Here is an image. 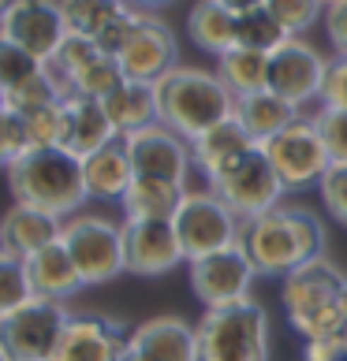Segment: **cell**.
Returning a JSON list of instances; mask_svg holds the SVG:
<instances>
[{
	"instance_id": "obj_14",
	"label": "cell",
	"mask_w": 347,
	"mask_h": 361,
	"mask_svg": "<svg viewBox=\"0 0 347 361\" xmlns=\"http://www.w3.org/2000/svg\"><path fill=\"white\" fill-rule=\"evenodd\" d=\"M119 68H124L127 78L135 82H161L168 71L180 68V42L176 30L153 11H142L139 26L131 34V42L119 52Z\"/></svg>"
},
{
	"instance_id": "obj_38",
	"label": "cell",
	"mask_w": 347,
	"mask_h": 361,
	"mask_svg": "<svg viewBox=\"0 0 347 361\" xmlns=\"http://www.w3.org/2000/svg\"><path fill=\"white\" fill-rule=\"evenodd\" d=\"M317 135H322L325 149L332 157V164H347V112L343 109H317L314 112Z\"/></svg>"
},
{
	"instance_id": "obj_16",
	"label": "cell",
	"mask_w": 347,
	"mask_h": 361,
	"mask_svg": "<svg viewBox=\"0 0 347 361\" xmlns=\"http://www.w3.org/2000/svg\"><path fill=\"white\" fill-rule=\"evenodd\" d=\"M124 261L131 276H168L187 264L172 220H124Z\"/></svg>"
},
{
	"instance_id": "obj_17",
	"label": "cell",
	"mask_w": 347,
	"mask_h": 361,
	"mask_svg": "<svg viewBox=\"0 0 347 361\" xmlns=\"http://www.w3.org/2000/svg\"><path fill=\"white\" fill-rule=\"evenodd\" d=\"M131 331L105 313H71L52 361H119Z\"/></svg>"
},
{
	"instance_id": "obj_40",
	"label": "cell",
	"mask_w": 347,
	"mask_h": 361,
	"mask_svg": "<svg viewBox=\"0 0 347 361\" xmlns=\"http://www.w3.org/2000/svg\"><path fill=\"white\" fill-rule=\"evenodd\" d=\"M139 16H142L139 8L119 11V16H116L109 26H105V30H101L98 37H93V42H98V49H101V52H109V56H119V52H124V45L131 42V34H135Z\"/></svg>"
},
{
	"instance_id": "obj_5",
	"label": "cell",
	"mask_w": 347,
	"mask_h": 361,
	"mask_svg": "<svg viewBox=\"0 0 347 361\" xmlns=\"http://www.w3.org/2000/svg\"><path fill=\"white\" fill-rule=\"evenodd\" d=\"M198 361H273L269 313L254 298L206 310L198 320Z\"/></svg>"
},
{
	"instance_id": "obj_26",
	"label": "cell",
	"mask_w": 347,
	"mask_h": 361,
	"mask_svg": "<svg viewBox=\"0 0 347 361\" xmlns=\"http://www.w3.org/2000/svg\"><path fill=\"white\" fill-rule=\"evenodd\" d=\"M187 186L180 183H165V179H135L127 186L124 202V220H172L183 202Z\"/></svg>"
},
{
	"instance_id": "obj_8",
	"label": "cell",
	"mask_w": 347,
	"mask_h": 361,
	"mask_svg": "<svg viewBox=\"0 0 347 361\" xmlns=\"http://www.w3.org/2000/svg\"><path fill=\"white\" fill-rule=\"evenodd\" d=\"M71 320L68 302L30 298L0 320V346L11 361H52Z\"/></svg>"
},
{
	"instance_id": "obj_6",
	"label": "cell",
	"mask_w": 347,
	"mask_h": 361,
	"mask_svg": "<svg viewBox=\"0 0 347 361\" xmlns=\"http://www.w3.org/2000/svg\"><path fill=\"white\" fill-rule=\"evenodd\" d=\"M60 243L68 246L71 261L86 287H105L116 276L127 272L124 261V224L101 212H75L71 220H64Z\"/></svg>"
},
{
	"instance_id": "obj_10",
	"label": "cell",
	"mask_w": 347,
	"mask_h": 361,
	"mask_svg": "<svg viewBox=\"0 0 347 361\" xmlns=\"http://www.w3.org/2000/svg\"><path fill=\"white\" fill-rule=\"evenodd\" d=\"M269 164L276 168L284 190H306V186H317L325 179V171L332 168V157L325 149L322 135H317V123L314 116H302L295 119L291 127H284L276 138L261 142Z\"/></svg>"
},
{
	"instance_id": "obj_1",
	"label": "cell",
	"mask_w": 347,
	"mask_h": 361,
	"mask_svg": "<svg viewBox=\"0 0 347 361\" xmlns=\"http://www.w3.org/2000/svg\"><path fill=\"white\" fill-rule=\"evenodd\" d=\"M258 276H280L295 272L299 264L325 257L329 231L314 209L302 205H276L261 216L243 224V238Z\"/></svg>"
},
{
	"instance_id": "obj_36",
	"label": "cell",
	"mask_w": 347,
	"mask_h": 361,
	"mask_svg": "<svg viewBox=\"0 0 347 361\" xmlns=\"http://www.w3.org/2000/svg\"><path fill=\"white\" fill-rule=\"evenodd\" d=\"M30 298H34V290H30V279H26L23 257H16V253L0 257V320L8 313H16Z\"/></svg>"
},
{
	"instance_id": "obj_45",
	"label": "cell",
	"mask_w": 347,
	"mask_h": 361,
	"mask_svg": "<svg viewBox=\"0 0 347 361\" xmlns=\"http://www.w3.org/2000/svg\"><path fill=\"white\" fill-rule=\"evenodd\" d=\"M131 8H139V11H153L157 16V8H168V4H176V0H127Z\"/></svg>"
},
{
	"instance_id": "obj_50",
	"label": "cell",
	"mask_w": 347,
	"mask_h": 361,
	"mask_svg": "<svg viewBox=\"0 0 347 361\" xmlns=\"http://www.w3.org/2000/svg\"><path fill=\"white\" fill-rule=\"evenodd\" d=\"M0 361H11V357H8V354H4V346H0Z\"/></svg>"
},
{
	"instance_id": "obj_35",
	"label": "cell",
	"mask_w": 347,
	"mask_h": 361,
	"mask_svg": "<svg viewBox=\"0 0 347 361\" xmlns=\"http://www.w3.org/2000/svg\"><path fill=\"white\" fill-rule=\"evenodd\" d=\"M23 119H26V130H30V149H49V145L64 149V135H68V109H64V101H52Z\"/></svg>"
},
{
	"instance_id": "obj_32",
	"label": "cell",
	"mask_w": 347,
	"mask_h": 361,
	"mask_svg": "<svg viewBox=\"0 0 347 361\" xmlns=\"http://www.w3.org/2000/svg\"><path fill=\"white\" fill-rule=\"evenodd\" d=\"M52 101H64V90H60L57 78H52L49 68H45L42 75H34V78H26V82H19V86L4 90V109H8V112H19V116H30V112L45 109V104H52Z\"/></svg>"
},
{
	"instance_id": "obj_43",
	"label": "cell",
	"mask_w": 347,
	"mask_h": 361,
	"mask_svg": "<svg viewBox=\"0 0 347 361\" xmlns=\"http://www.w3.org/2000/svg\"><path fill=\"white\" fill-rule=\"evenodd\" d=\"M16 153H11V127H8V109L0 104V168H8Z\"/></svg>"
},
{
	"instance_id": "obj_3",
	"label": "cell",
	"mask_w": 347,
	"mask_h": 361,
	"mask_svg": "<svg viewBox=\"0 0 347 361\" xmlns=\"http://www.w3.org/2000/svg\"><path fill=\"white\" fill-rule=\"evenodd\" d=\"M153 90H157L161 123L172 127L187 142L235 116V93L220 82L217 71L180 63V68L168 71L161 82H153Z\"/></svg>"
},
{
	"instance_id": "obj_30",
	"label": "cell",
	"mask_w": 347,
	"mask_h": 361,
	"mask_svg": "<svg viewBox=\"0 0 347 361\" xmlns=\"http://www.w3.org/2000/svg\"><path fill=\"white\" fill-rule=\"evenodd\" d=\"M124 68H119V60L109 56V52H98L86 68H78L71 75V82H68V97L75 93V97H93V101H105L109 93L124 82Z\"/></svg>"
},
{
	"instance_id": "obj_34",
	"label": "cell",
	"mask_w": 347,
	"mask_h": 361,
	"mask_svg": "<svg viewBox=\"0 0 347 361\" xmlns=\"http://www.w3.org/2000/svg\"><path fill=\"white\" fill-rule=\"evenodd\" d=\"M98 42L93 37H78V34H68L64 37V45L57 49V56H52L45 68L52 71V78L60 82V90H64V97H68V82H71V75L78 71V68H86V63L98 56Z\"/></svg>"
},
{
	"instance_id": "obj_29",
	"label": "cell",
	"mask_w": 347,
	"mask_h": 361,
	"mask_svg": "<svg viewBox=\"0 0 347 361\" xmlns=\"http://www.w3.org/2000/svg\"><path fill=\"white\" fill-rule=\"evenodd\" d=\"M127 0H60V16L68 34L78 37H98L119 11H127Z\"/></svg>"
},
{
	"instance_id": "obj_46",
	"label": "cell",
	"mask_w": 347,
	"mask_h": 361,
	"mask_svg": "<svg viewBox=\"0 0 347 361\" xmlns=\"http://www.w3.org/2000/svg\"><path fill=\"white\" fill-rule=\"evenodd\" d=\"M119 361H142V357H139V354H135V350H131V346H127V350L119 354Z\"/></svg>"
},
{
	"instance_id": "obj_23",
	"label": "cell",
	"mask_w": 347,
	"mask_h": 361,
	"mask_svg": "<svg viewBox=\"0 0 347 361\" xmlns=\"http://www.w3.org/2000/svg\"><path fill=\"white\" fill-rule=\"evenodd\" d=\"M0 231H4V243H8V253L16 257H30V253L45 250L49 243H57L64 235V220L52 216V212H42L34 205H11L4 216H0Z\"/></svg>"
},
{
	"instance_id": "obj_24",
	"label": "cell",
	"mask_w": 347,
	"mask_h": 361,
	"mask_svg": "<svg viewBox=\"0 0 347 361\" xmlns=\"http://www.w3.org/2000/svg\"><path fill=\"white\" fill-rule=\"evenodd\" d=\"M101 104H105V112H109L119 138H131V135H139V130H146V127L161 123V109H157L153 82L124 78V82H119Z\"/></svg>"
},
{
	"instance_id": "obj_42",
	"label": "cell",
	"mask_w": 347,
	"mask_h": 361,
	"mask_svg": "<svg viewBox=\"0 0 347 361\" xmlns=\"http://www.w3.org/2000/svg\"><path fill=\"white\" fill-rule=\"evenodd\" d=\"M322 26H325L329 45L336 49V56H347V0H336V4L325 8Z\"/></svg>"
},
{
	"instance_id": "obj_31",
	"label": "cell",
	"mask_w": 347,
	"mask_h": 361,
	"mask_svg": "<svg viewBox=\"0 0 347 361\" xmlns=\"http://www.w3.org/2000/svg\"><path fill=\"white\" fill-rule=\"evenodd\" d=\"M288 37H291V34H288L265 8H254V11H247V16L235 19V45H243V49L273 52V49L284 45Z\"/></svg>"
},
{
	"instance_id": "obj_2",
	"label": "cell",
	"mask_w": 347,
	"mask_h": 361,
	"mask_svg": "<svg viewBox=\"0 0 347 361\" xmlns=\"http://www.w3.org/2000/svg\"><path fill=\"white\" fill-rule=\"evenodd\" d=\"M4 176H8V190L19 205H34L60 220H71L90 202L83 183V160L60 149V145L19 153L4 168Z\"/></svg>"
},
{
	"instance_id": "obj_19",
	"label": "cell",
	"mask_w": 347,
	"mask_h": 361,
	"mask_svg": "<svg viewBox=\"0 0 347 361\" xmlns=\"http://www.w3.org/2000/svg\"><path fill=\"white\" fill-rule=\"evenodd\" d=\"M23 264H26V279H30L34 298L68 302V298H75V294L86 287L83 276H78V269H75V261H71V253H68V246H64L60 238L49 243L45 250L30 253Z\"/></svg>"
},
{
	"instance_id": "obj_22",
	"label": "cell",
	"mask_w": 347,
	"mask_h": 361,
	"mask_svg": "<svg viewBox=\"0 0 347 361\" xmlns=\"http://www.w3.org/2000/svg\"><path fill=\"white\" fill-rule=\"evenodd\" d=\"M64 109H68V135H64V149L75 153L78 160L90 157V153H98L101 145H109V142L119 138L101 101L75 97V93H71V97H64Z\"/></svg>"
},
{
	"instance_id": "obj_9",
	"label": "cell",
	"mask_w": 347,
	"mask_h": 361,
	"mask_svg": "<svg viewBox=\"0 0 347 361\" xmlns=\"http://www.w3.org/2000/svg\"><path fill=\"white\" fill-rule=\"evenodd\" d=\"M206 186L217 190L224 197V205H228L243 224L261 216V212H269V209H276V205H284V194H288L261 145L243 153L228 171H220V176L213 183H206Z\"/></svg>"
},
{
	"instance_id": "obj_21",
	"label": "cell",
	"mask_w": 347,
	"mask_h": 361,
	"mask_svg": "<svg viewBox=\"0 0 347 361\" xmlns=\"http://www.w3.org/2000/svg\"><path fill=\"white\" fill-rule=\"evenodd\" d=\"M83 183L90 202H124L127 186L135 183V168L127 157V142L116 138L98 153L83 157Z\"/></svg>"
},
{
	"instance_id": "obj_52",
	"label": "cell",
	"mask_w": 347,
	"mask_h": 361,
	"mask_svg": "<svg viewBox=\"0 0 347 361\" xmlns=\"http://www.w3.org/2000/svg\"><path fill=\"white\" fill-rule=\"evenodd\" d=\"M329 4H336V0H325V8H329Z\"/></svg>"
},
{
	"instance_id": "obj_47",
	"label": "cell",
	"mask_w": 347,
	"mask_h": 361,
	"mask_svg": "<svg viewBox=\"0 0 347 361\" xmlns=\"http://www.w3.org/2000/svg\"><path fill=\"white\" fill-rule=\"evenodd\" d=\"M11 4H16V0H0V19L8 16V8H11Z\"/></svg>"
},
{
	"instance_id": "obj_11",
	"label": "cell",
	"mask_w": 347,
	"mask_h": 361,
	"mask_svg": "<svg viewBox=\"0 0 347 361\" xmlns=\"http://www.w3.org/2000/svg\"><path fill=\"white\" fill-rule=\"evenodd\" d=\"M191 276V290L206 310H228V305L250 302V287L258 279V269L250 261V253L243 243H235L228 250H217L209 257H198L187 264Z\"/></svg>"
},
{
	"instance_id": "obj_4",
	"label": "cell",
	"mask_w": 347,
	"mask_h": 361,
	"mask_svg": "<svg viewBox=\"0 0 347 361\" xmlns=\"http://www.w3.org/2000/svg\"><path fill=\"white\" fill-rule=\"evenodd\" d=\"M347 276L329 257L306 261L280 283V305H284L288 324L306 339H325L340 331V294Z\"/></svg>"
},
{
	"instance_id": "obj_7",
	"label": "cell",
	"mask_w": 347,
	"mask_h": 361,
	"mask_svg": "<svg viewBox=\"0 0 347 361\" xmlns=\"http://www.w3.org/2000/svg\"><path fill=\"white\" fill-rule=\"evenodd\" d=\"M172 227H176V238L183 246L187 264L198 257H209L217 250H228L243 238V220L224 205V197L209 186H187L183 202L172 216Z\"/></svg>"
},
{
	"instance_id": "obj_25",
	"label": "cell",
	"mask_w": 347,
	"mask_h": 361,
	"mask_svg": "<svg viewBox=\"0 0 347 361\" xmlns=\"http://www.w3.org/2000/svg\"><path fill=\"white\" fill-rule=\"evenodd\" d=\"M235 119L261 145V142L276 138L284 127H291L295 119H302V109H295L284 97H276L273 90H258V93H247V97H235Z\"/></svg>"
},
{
	"instance_id": "obj_20",
	"label": "cell",
	"mask_w": 347,
	"mask_h": 361,
	"mask_svg": "<svg viewBox=\"0 0 347 361\" xmlns=\"http://www.w3.org/2000/svg\"><path fill=\"white\" fill-rule=\"evenodd\" d=\"M254 138L247 135V127L239 123V119H224V123L202 130L198 138H191V157H194V168L206 176V183H213L220 176V171H228L232 164L243 153L254 149Z\"/></svg>"
},
{
	"instance_id": "obj_41",
	"label": "cell",
	"mask_w": 347,
	"mask_h": 361,
	"mask_svg": "<svg viewBox=\"0 0 347 361\" xmlns=\"http://www.w3.org/2000/svg\"><path fill=\"white\" fill-rule=\"evenodd\" d=\"M322 104L325 109H343L347 112V56H332L322 86Z\"/></svg>"
},
{
	"instance_id": "obj_18",
	"label": "cell",
	"mask_w": 347,
	"mask_h": 361,
	"mask_svg": "<svg viewBox=\"0 0 347 361\" xmlns=\"http://www.w3.org/2000/svg\"><path fill=\"white\" fill-rule=\"evenodd\" d=\"M127 346L142 361H198V324L183 317H150L131 328Z\"/></svg>"
},
{
	"instance_id": "obj_51",
	"label": "cell",
	"mask_w": 347,
	"mask_h": 361,
	"mask_svg": "<svg viewBox=\"0 0 347 361\" xmlns=\"http://www.w3.org/2000/svg\"><path fill=\"white\" fill-rule=\"evenodd\" d=\"M0 104H4V86H0Z\"/></svg>"
},
{
	"instance_id": "obj_37",
	"label": "cell",
	"mask_w": 347,
	"mask_h": 361,
	"mask_svg": "<svg viewBox=\"0 0 347 361\" xmlns=\"http://www.w3.org/2000/svg\"><path fill=\"white\" fill-rule=\"evenodd\" d=\"M45 71V63L30 56L23 45H16L11 37L0 34V86L11 90V86H19L26 82V78H34V75H42Z\"/></svg>"
},
{
	"instance_id": "obj_44",
	"label": "cell",
	"mask_w": 347,
	"mask_h": 361,
	"mask_svg": "<svg viewBox=\"0 0 347 361\" xmlns=\"http://www.w3.org/2000/svg\"><path fill=\"white\" fill-rule=\"evenodd\" d=\"M220 8H228L232 16H247V11H254V8H261L265 0H217Z\"/></svg>"
},
{
	"instance_id": "obj_33",
	"label": "cell",
	"mask_w": 347,
	"mask_h": 361,
	"mask_svg": "<svg viewBox=\"0 0 347 361\" xmlns=\"http://www.w3.org/2000/svg\"><path fill=\"white\" fill-rule=\"evenodd\" d=\"M261 8L269 11L291 37H302L310 26H317L325 19V0H265Z\"/></svg>"
},
{
	"instance_id": "obj_39",
	"label": "cell",
	"mask_w": 347,
	"mask_h": 361,
	"mask_svg": "<svg viewBox=\"0 0 347 361\" xmlns=\"http://www.w3.org/2000/svg\"><path fill=\"white\" fill-rule=\"evenodd\" d=\"M317 194H322V205L340 227H347V164H332L325 171V179L317 183Z\"/></svg>"
},
{
	"instance_id": "obj_13",
	"label": "cell",
	"mask_w": 347,
	"mask_h": 361,
	"mask_svg": "<svg viewBox=\"0 0 347 361\" xmlns=\"http://www.w3.org/2000/svg\"><path fill=\"white\" fill-rule=\"evenodd\" d=\"M124 142H127V157H131V168H135V179H165V183L187 186V179L194 171L191 142L180 138L172 127L153 123V127H146Z\"/></svg>"
},
{
	"instance_id": "obj_28",
	"label": "cell",
	"mask_w": 347,
	"mask_h": 361,
	"mask_svg": "<svg viewBox=\"0 0 347 361\" xmlns=\"http://www.w3.org/2000/svg\"><path fill=\"white\" fill-rule=\"evenodd\" d=\"M217 75L235 97L258 93V90L269 86V52H254V49L235 45V49L224 52V56H217Z\"/></svg>"
},
{
	"instance_id": "obj_49",
	"label": "cell",
	"mask_w": 347,
	"mask_h": 361,
	"mask_svg": "<svg viewBox=\"0 0 347 361\" xmlns=\"http://www.w3.org/2000/svg\"><path fill=\"white\" fill-rule=\"evenodd\" d=\"M332 361H347V350H343V354H336V357H332Z\"/></svg>"
},
{
	"instance_id": "obj_12",
	"label": "cell",
	"mask_w": 347,
	"mask_h": 361,
	"mask_svg": "<svg viewBox=\"0 0 347 361\" xmlns=\"http://www.w3.org/2000/svg\"><path fill=\"white\" fill-rule=\"evenodd\" d=\"M329 60L306 37H288L280 49L269 52V86L276 97L291 101L295 109H306L310 101H322Z\"/></svg>"
},
{
	"instance_id": "obj_27",
	"label": "cell",
	"mask_w": 347,
	"mask_h": 361,
	"mask_svg": "<svg viewBox=\"0 0 347 361\" xmlns=\"http://www.w3.org/2000/svg\"><path fill=\"white\" fill-rule=\"evenodd\" d=\"M235 19L239 16L220 8L217 0H198L187 11V37L209 56H224L228 49H235Z\"/></svg>"
},
{
	"instance_id": "obj_48",
	"label": "cell",
	"mask_w": 347,
	"mask_h": 361,
	"mask_svg": "<svg viewBox=\"0 0 347 361\" xmlns=\"http://www.w3.org/2000/svg\"><path fill=\"white\" fill-rule=\"evenodd\" d=\"M0 257H8V243H4V231H0Z\"/></svg>"
},
{
	"instance_id": "obj_15",
	"label": "cell",
	"mask_w": 347,
	"mask_h": 361,
	"mask_svg": "<svg viewBox=\"0 0 347 361\" xmlns=\"http://www.w3.org/2000/svg\"><path fill=\"white\" fill-rule=\"evenodd\" d=\"M0 34L23 45L30 56L49 63L68 37V26L60 16V0H16L8 16L0 19Z\"/></svg>"
}]
</instances>
